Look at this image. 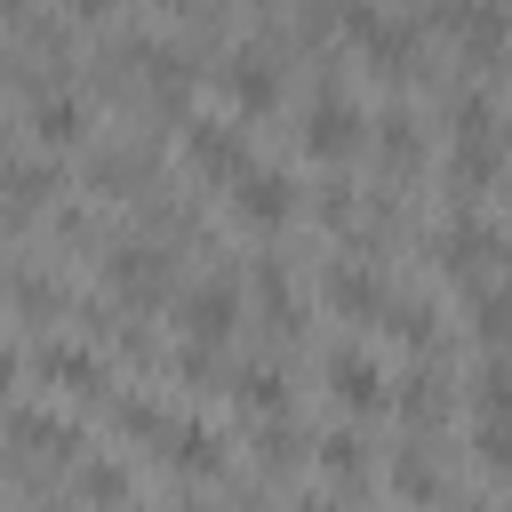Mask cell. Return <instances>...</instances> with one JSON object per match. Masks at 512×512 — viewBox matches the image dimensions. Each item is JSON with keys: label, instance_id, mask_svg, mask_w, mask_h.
Masks as SVG:
<instances>
[{"label": "cell", "instance_id": "cell-29", "mask_svg": "<svg viewBox=\"0 0 512 512\" xmlns=\"http://www.w3.org/2000/svg\"><path fill=\"white\" fill-rule=\"evenodd\" d=\"M0 8H8V24H16V16H32V8H56V0H0Z\"/></svg>", "mask_w": 512, "mask_h": 512}, {"label": "cell", "instance_id": "cell-27", "mask_svg": "<svg viewBox=\"0 0 512 512\" xmlns=\"http://www.w3.org/2000/svg\"><path fill=\"white\" fill-rule=\"evenodd\" d=\"M72 16H80V24H112V16H120V0H72Z\"/></svg>", "mask_w": 512, "mask_h": 512}, {"label": "cell", "instance_id": "cell-12", "mask_svg": "<svg viewBox=\"0 0 512 512\" xmlns=\"http://www.w3.org/2000/svg\"><path fill=\"white\" fill-rule=\"evenodd\" d=\"M392 280H384V264L376 256H360V248H344V256H328L320 264V304L336 312V320H352V328H384V312H392Z\"/></svg>", "mask_w": 512, "mask_h": 512}, {"label": "cell", "instance_id": "cell-16", "mask_svg": "<svg viewBox=\"0 0 512 512\" xmlns=\"http://www.w3.org/2000/svg\"><path fill=\"white\" fill-rule=\"evenodd\" d=\"M152 456H160L176 480H224V472H232L224 432H216V424H200V416H168V432L152 440Z\"/></svg>", "mask_w": 512, "mask_h": 512}, {"label": "cell", "instance_id": "cell-7", "mask_svg": "<svg viewBox=\"0 0 512 512\" xmlns=\"http://www.w3.org/2000/svg\"><path fill=\"white\" fill-rule=\"evenodd\" d=\"M344 40H352V56H360L376 80H416V72L432 64V48H424V24H408V16H384V8H368V0H344Z\"/></svg>", "mask_w": 512, "mask_h": 512}, {"label": "cell", "instance_id": "cell-11", "mask_svg": "<svg viewBox=\"0 0 512 512\" xmlns=\"http://www.w3.org/2000/svg\"><path fill=\"white\" fill-rule=\"evenodd\" d=\"M432 32L456 48V64L496 72L512 56V0H440L432 8Z\"/></svg>", "mask_w": 512, "mask_h": 512}, {"label": "cell", "instance_id": "cell-6", "mask_svg": "<svg viewBox=\"0 0 512 512\" xmlns=\"http://www.w3.org/2000/svg\"><path fill=\"white\" fill-rule=\"evenodd\" d=\"M208 72H216V88L240 120H272L280 96H288V48H272V40H224Z\"/></svg>", "mask_w": 512, "mask_h": 512}, {"label": "cell", "instance_id": "cell-4", "mask_svg": "<svg viewBox=\"0 0 512 512\" xmlns=\"http://www.w3.org/2000/svg\"><path fill=\"white\" fill-rule=\"evenodd\" d=\"M0 184H8V232H16V240H32V232L72 200V184H64V152H48V144H32V136L8 144Z\"/></svg>", "mask_w": 512, "mask_h": 512}, {"label": "cell", "instance_id": "cell-17", "mask_svg": "<svg viewBox=\"0 0 512 512\" xmlns=\"http://www.w3.org/2000/svg\"><path fill=\"white\" fill-rule=\"evenodd\" d=\"M248 312H256V328H264L272 344H296V328H304V296H296V280H288L280 256L248 264Z\"/></svg>", "mask_w": 512, "mask_h": 512}, {"label": "cell", "instance_id": "cell-20", "mask_svg": "<svg viewBox=\"0 0 512 512\" xmlns=\"http://www.w3.org/2000/svg\"><path fill=\"white\" fill-rule=\"evenodd\" d=\"M392 416H400L416 440L448 416V376H440V352H432V360H408V376L392 384Z\"/></svg>", "mask_w": 512, "mask_h": 512}, {"label": "cell", "instance_id": "cell-15", "mask_svg": "<svg viewBox=\"0 0 512 512\" xmlns=\"http://www.w3.org/2000/svg\"><path fill=\"white\" fill-rule=\"evenodd\" d=\"M224 208H232L248 232H280V224H296L304 192H296V176H288V168H272V160H248V168L224 184Z\"/></svg>", "mask_w": 512, "mask_h": 512}, {"label": "cell", "instance_id": "cell-30", "mask_svg": "<svg viewBox=\"0 0 512 512\" xmlns=\"http://www.w3.org/2000/svg\"><path fill=\"white\" fill-rule=\"evenodd\" d=\"M256 8H280V0H256Z\"/></svg>", "mask_w": 512, "mask_h": 512}, {"label": "cell", "instance_id": "cell-18", "mask_svg": "<svg viewBox=\"0 0 512 512\" xmlns=\"http://www.w3.org/2000/svg\"><path fill=\"white\" fill-rule=\"evenodd\" d=\"M424 120L408 112V104H384L376 112V136H368V160L384 168V184H408V176H424Z\"/></svg>", "mask_w": 512, "mask_h": 512}, {"label": "cell", "instance_id": "cell-24", "mask_svg": "<svg viewBox=\"0 0 512 512\" xmlns=\"http://www.w3.org/2000/svg\"><path fill=\"white\" fill-rule=\"evenodd\" d=\"M88 504H136V472L104 464V456H80L72 480H64V512H88Z\"/></svg>", "mask_w": 512, "mask_h": 512}, {"label": "cell", "instance_id": "cell-2", "mask_svg": "<svg viewBox=\"0 0 512 512\" xmlns=\"http://www.w3.org/2000/svg\"><path fill=\"white\" fill-rule=\"evenodd\" d=\"M176 256H184V248H168L160 232H120V240L96 248V280H104L112 304H128V312L144 320V312H168V304H176V288H184Z\"/></svg>", "mask_w": 512, "mask_h": 512}, {"label": "cell", "instance_id": "cell-21", "mask_svg": "<svg viewBox=\"0 0 512 512\" xmlns=\"http://www.w3.org/2000/svg\"><path fill=\"white\" fill-rule=\"evenodd\" d=\"M464 328H472L480 352H512V272L464 288Z\"/></svg>", "mask_w": 512, "mask_h": 512}, {"label": "cell", "instance_id": "cell-8", "mask_svg": "<svg viewBox=\"0 0 512 512\" xmlns=\"http://www.w3.org/2000/svg\"><path fill=\"white\" fill-rule=\"evenodd\" d=\"M168 320H176V336H192V344H232V336H240V320H248V272L208 264L200 280H184V288H176Z\"/></svg>", "mask_w": 512, "mask_h": 512}, {"label": "cell", "instance_id": "cell-13", "mask_svg": "<svg viewBox=\"0 0 512 512\" xmlns=\"http://www.w3.org/2000/svg\"><path fill=\"white\" fill-rule=\"evenodd\" d=\"M320 384H328V400H336L352 424H368V416H392V384H400V376H384V360H376L368 344H328V352H320Z\"/></svg>", "mask_w": 512, "mask_h": 512}, {"label": "cell", "instance_id": "cell-22", "mask_svg": "<svg viewBox=\"0 0 512 512\" xmlns=\"http://www.w3.org/2000/svg\"><path fill=\"white\" fill-rule=\"evenodd\" d=\"M224 392H232L240 416H288V368L280 360H232Z\"/></svg>", "mask_w": 512, "mask_h": 512}, {"label": "cell", "instance_id": "cell-10", "mask_svg": "<svg viewBox=\"0 0 512 512\" xmlns=\"http://www.w3.org/2000/svg\"><path fill=\"white\" fill-rule=\"evenodd\" d=\"M176 152H184V168H192L200 184L224 192V184L256 160V136H248L240 112H184V120H176Z\"/></svg>", "mask_w": 512, "mask_h": 512}, {"label": "cell", "instance_id": "cell-14", "mask_svg": "<svg viewBox=\"0 0 512 512\" xmlns=\"http://www.w3.org/2000/svg\"><path fill=\"white\" fill-rule=\"evenodd\" d=\"M16 112H24V136L48 144V152H88V144H96V128H88V96H80L72 80H40V88H24Z\"/></svg>", "mask_w": 512, "mask_h": 512}, {"label": "cell", "instance_id": "cell-19", "mask_svg": "<svg viewBox=\"0 0 512 512\" xmlns=\"http://www.w3.org/2000/svg\"><path fill=\"white\" fill-rule=\"evenodd\" d=\"M312 464H320V480L336 488V496H368L384 472H376V456H368V440L344 424V432H320L312 440Z\"/></svg>", "mask_w": 512, "mask_h": 512}, {"label": "cell", "instance_id": "cell-5", "mask_svg": "<svg viewBox=\"0 0 512 512\" xmlns=\"http://www.w3.org/2000/svg\"><path fill=\"white\" fill-rule=\"evenodd\" d=\"M432 264L456 280V288H472V280H496V272H512V232L480 208V200H456V216L432 232Z\"/></svg>", "mask_w": 512, "mask_h": 512}, {"label": "cell", "instance_id": "cell-1", "mask_svg": "<svg viewBox=\"0 0 512 512\" xmlns=\"http://www.w3.org/2000/svg\"><path fill=\"white\" fill-rule=\"evenodd\" d=\"M440 128H448V160H440L448 192H456V200H488L496 176H504V160H512V120H504L496 88H488L480 72H472L464 88H448Z\"/></svg>", "mask_w": 512, "mask_h": 512}, {"label": "cell", "instance_id": "cell-3", "mask_svg": "<svg viewBox=\"0 0 512 512\" xmlns=\"http://www.w3.org/2000/svg\"><path fill=\"white\" fill-rule=\"evenodd\" d=\"M368 136H376V112H360V96L352 88H312L304 96V112H296V144H304V160H320V168H352L360 152H368Z\"/></svg>", "mask_w": 512, "mask_h": 512}, {"label": "cell", "instance_id": "cell-25", "mask_svg": "<svg viewBox=\"0 0 512 512\" xmlns=\"http://www.w3.org/2000/svg\"><path fill=\"white\" fill-rule=\"evenodd\" d=\"M464 408H472V424H512V352H480Z\"/></svg>", "mask_w": 512, "mask_h": 512}, {"label": "cell", "instance_id": "cell-9", "mask_svg": "<svg viewBox=\"0 0 512 512\" xmlns=\"http://www.w3.org/2000/svg\"><path fill=\"white\" fill-rule=\"evenodd\" d=\"M80 192L88 200H152L160 192V144L152 136H96L80 152Z\"/></svg>", "mask_w": 512, "mask_h": 512}, {"label": "cell", "instance_id": "cell-23", "mask_svg": "<svg viewBox=\"0 0 512 512\" xmlns=\"http://www.w3.org/2000/svg\"><path fill=\"white\" fill-rule=\"evenodd\" d=\"M384 336H392L408 360H432V352L448 344V320H440V304H432V296H392V312H384Z\"/></svg>", "mask_w": 512, "mask_h": 512}, {"label": "cell", "instance_id": "cell-28", "mask_svg": "<svg viewBox=\"0 0 512 512\" xmlns=\"http://www.w3.org/2000/svg\"><path fill=\"white\" fill-rule=\"evenodd\" d=\"M152 8H168V16H200L208 0H152Z\"/></svg>", "mask_w": 512, "mask_h": 512}, {"label": "cell", "instance_id": "cell-26", "mask_svg": "<svg viewBox=\"0 0 512 512\" xmlns=\"http://www.w3.org/2000/svg\"><path fill=\"white\" fill-rule=\"evenodd\" d=\"M384 488H392V496H456V480H448V472H432L416 448H408V456L384 472Z\"/></svg>", "mask_w": 512, "mask_h": 512}]
</instances>
